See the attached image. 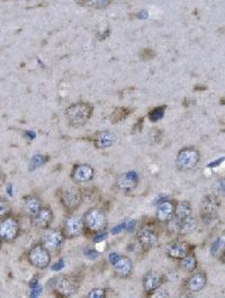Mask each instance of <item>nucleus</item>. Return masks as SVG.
<instances>
[{"label": "nucleus", "instance_id": "nucleus-1", "mask_svg": "<svg viewBox=\"0 0 225 298\" xmlns=\"http://www.w3.org/2000/svg\"><path fill=\"white\" fill-rule=\"evenodd\" d=\"M66 121L72 128H81L86 125L94 114V107L89 103H76L66 108L65 111Z\"/></svg>", "mask_w": 225, "mask_h": 298}, {"label": "nucleus", "instance_id": "nucleus-2", "mask_svg": "<svg viewBox=\"0 0 225 298\" xmlns=\"http://www.w3.org/2000/svg\"><path fill=\"white\" fill-rule=\"evenodd\" d=\"M82 217L84 230H87L90 233H94L95 235L104 232L107 229V225H108V218H107L106 213L101 208H90L84 213Z\"/></svg>", "mask_w": 225, "mask_h": 298}, {"label": "nucleus", "instance_id": "nucleus-3", "mask_svg": "<svg viewBox=\"0 0 225 298\" xmlns=\"http://www.w3.org/2000/svg\"><path fill=\"white\" fill-rule=\"evenodd\" d=\"M199 160H201V153L196 148L188 147L184 148L178 152L176 159L177 169L180 171H189L196 168Z\"/></svg>", "mask_w": 225, "mask_h": 298}, {"label": "nucleus", "instance_id": "nucleus-4", "mask_svg": "<svg viewBox=\"0 0 225 298\" xmlns=\"http://www.w3.org/2000/svg\"><path fill=\"white\" fill-rule=\"evenodd\" d=\"M221 200L216 195L209 193L206 195L201 202V208H199V214L203 222L208 224V223L213 222L219 215V211L221 208Z\"/></svg>", "mask_w": 225, "mask_h": 298}, {"label": "nucleus", "instance_id": "nucleus-5", "mask_svg": "<svg viewBox=\"0 0 225 298\" xmlns=\"http://www.w3.org/2000/svg\"><path fill=\"white\" fill-rule=\"evenodd\" d=\"M51 286H52L54 293L60 297L73 296L79 289V282L69 276H60L58 278H53Z\"/></svg>", "mask_w": 225, "mask_h": 298}, {"label": "nucleus", "instance_id": "nucleus-6", "mask_svg": "<svg viewBox=\"0 0 225 298\" xmlns=\"http://www.w3.org/2000/svg\"><path fill=\"white\" fill-rule=\"evenodd\" d=\"M83 202L82 191L78 187H68L60 192V203L65 211L73 212L81 206Z\"/></svg>", "mask_w": 225, "mask_h": 298}, {"label": "nucleus", "instance_id": "nucleus-7", "mask_svg": "<svg viewBox=\"0 0 225 298\" xmlns=\"http://www.w3.org/2000/svg\"><path fill=\"white\" fill-rule=\"evenodd\" d=\"M20 225L18 219L13 215L6 216L0 222V238L6 243H12L20 236Z\"/></svg>", "mask_w": 225, "mask_h": 298}, {"label": "nucleus", "instance_id": "nucleus-8", "mask_svg": "<svg viewBox=\"0 0 225 298\" xmlns=\"http://www.w3.org/2000/svg\"><path fill=\"white\" fill-rule=\"evenodd\" d=\"M84 223L83 217L80 215H70L64 219L61 232L65 240H72L83 233Z\"/></svg>", "mask_w": 225, "mask_h": 298}, {"label": "nucleus", "instance_id": "nucleus-9", "mask_svg": "<svg viewBox=\"0 0 225 298\" xmlns=\"http://www.w3.org/2000/svg\"><path fill=\"white\" fill-rule=\"evenodd\" d=\"M65 237L61 231L54 229L44 230V233L41 236V244L50 252H59L63 247Z\"/></svg>", "mask_w": 225, "mask_h": 298}, {"label": "nucleus", "instance_id": "nucleus-10", "mask_svg": "<svg viewBox=\"0 0 225 298\" xmlns=\"http://www.w3.org/2000/svg\"><path fill=\"white\" fill-rule=\"evenodd\" d=\"M27 259L33 267L39 268V269H45L51 264V252L46 250L42 244L38 243L28 251Z\"/></svg>", "mask_w": 225, "mask_h": 298}, {"label": "nucleus", "instance_id": "nucleus-11", "mask_svg": "<svg viewBox=\"0 0 225 298\" xmlns=\"http://www.w3.org/2000/svg\"><path fill=\"white\" fill-rule=\"evenodd\" d=\"M138 241L143 250L149 251L159 245V234L151 227H142L138 232Z\"/></svg>", "mask_w": 225, "mask_h": 298}, {"label": "nucleus", "instance_id": "nucleus-12", "mask_svg": "<svg viewBox=\"0 0 225 298\" xmlns=\"http://www.w3.org/2000/svg\"><path fill=\"white\" fill-rule=\"evenodd\" d=\"M140 184V177L135 171H127L122 173L116 179V187L121 192H134Z\"/></svg>", "mask_w": 225, "mask_h": 298}, {"label": "nucleus", "instance_id": "nucleus-13", "mask_svg": "<svg viewBox=\"0 0 225 298\" xmlns=\"http://www.w3.org/2000/svg\"><path fill=\"white\" fill-rule=\"evenodd\" d=\"M71 179L77 185H82L86 182H89L95 177V169L86 163H80L73 167L71 171Z\"/></svg>", "mask_w": 225, "mask_h": 298}, {"label": "nucleus", "instance_id": "nucleus-14", "mask_svg": "<svg viewBox=\"0 0 225 298\" xmlns=\"http://www.w3.org/2000/svg\"><path fill=\"white\" fill-rule=\"evenodd\" d=\"M54 219V214L52 208L49 206L41 207V210L34 216H32V222L36 229L46 230L52 224Z\"/></svg>", "mask_w": 225, "mask_h": 298}, {"label": "nucleus", "instance_id": "nucleus-15", "mask_svg": "<svg viewBox=\"0 0 225 298\" xmlns=\"http://www.w3.org/2000/svg\"><path fill=\"white\" fill-rule=\"evenodd\" d=\"M114 275L117 278L127 279L131 277L133 273V262L132 260L126 255H119L116 262L113 264Z\"/></svg>", "mask_w": 225, "mask_h": 298}, {"label": "nucleus", "instance_id": "nucleus-16", "mask_svg": "<svg viewBox=\"0 0 225 298\" xmlns=\"http://www.w3.org/2000/svg\"><path fill=\"white\" fill-rule=\"evenodd\" d=\"M164 282V277L161 274H158L156 271H149L143 277V288L147 295H152L156 293L157 289H159Z\"/></svg>", "mask_w": 225, "mask_h": 298}, {"label": "nucleus", "instance_id": "nucleus-17", "mask_svg": "<svg viewBox=\"0 0 225 298\" xmlns=\"http://www.w3.org/2000/svg\"><path fill=\"white\" fill-rule=\"evenodd\" d=\"M176 203L173 200H164L157 208V219L160 223H170L175 217Z\"/></svg>", "mask_w": 225, "mask_h": 298}, {"label": "nucleus", "instance_id": "nucleus-18", "mask_svg": "<svg viewBox=\"0 0 225 298\" xmlns=\"http://www.w3.org/2000/svg\"><path fill=\"white\" fill-rule=\"evenodd\" d=\"M207 285V276L203 271H197L188 277L186 281V288L190 293H199Z\"/></svg>", "mask_w": 225, "mask_h": 298}, {"label": "nucleus", "instance_id": "nucleus-19", "mask_svg": "<svg viewBox=\"0 0 225 298\" xmlns=\"http://www.w3.org/2000/svg\"><path fill=\"white\" fill-rule=\"evenodd\" d=\"M191 249H193V247L188 245L186 242H175V243L169 245L167 253L169 258L180 260L185 258L187 255H189L191 252Z\"/></svg>", "mask_w": 225, "mask_h": 298}, {"label": "nucleus", "instance_id": "nucleus-20", "mask_svg": "<svg viewBox=\"0 0 225 298\" xmlns=\"http://www.w3.org/2000/svg\"><path fill=\"white\" fill-rule=\"evenodd\" d=\"M114 143H115V134L109 131L98 132L94 135L95 147L101 150L113 147Z\"/></svg>", "mask_w": 225, "mask_h": 298}, {"label": "nucleus", "instance_id": "nucleus-21", "mask_svg": "<svg viewBox=\"0 0 225 298\" xmlns=\"http://www.w3.org/2000/svg\"><path fill=\"white\" fill-rule=\"evenodd\" d=\"M193 216V210H191L190 203L183 200V202L176 203V210H175V217L176 222H182L185 219L189 218Z\"/></svg>", "mask_w": 225, "mask_h": 298}, {"label": "nucleus", "instance_id": "nucleus-22", "mask_svg": "<svg viewBox=\"0 0 225 298\" xmlns=\"http://www.w3.org/2000/svg\"><path fill=\"white\" fill-rule=\"evenodd\" d=\"M42 207L41 200L36 196H26L24 198V212L28 216H34Z\"/></svg>", "mask_w": 225, "mask_h": 298}, {"label": "nucleus", "instance_id": "nucleus-23", "mask_svg": "<svg viewBox=\"0 0 225 298\" xmlns=\"http://www.w3.org/2000/svg\"><path fill=\"white\" fill-rule=\"evenodd\" d=\"M197 264H198L197 258L191 252L189 253V255H187L185 258L179 260L180 268H183L184 270L188 271V273H194V271L196 270Z\"/></svg>", "mask_w": 225, "mask_h": 298}, {"label": "nucleus", "instance_id": "nucleus-24", "mask_svg": "<svg viewBox=\"0 0 225 298\" xmlns=\"http://www.w3.org/2000/svg\"><path fill=\"white\" fill-rule=\"evenodd\" d=\"M196 227V221L195 218L191 216V217L185 219V221L182 222H177V230L180 234L185 235V234H189L193 232Z\"/></svg>", "mask_w": 225, "mask_h": 298}, {"label": "nucleus", "instance_id": "nucleus-25", "mask_svg": "<svg viewBox=\"0 0 225 298\" xmlns=\"http://www.w3.org/2000/svg\"><path fill=\"white\" fill-rule=\"evenodd\" d=\"M76 2L83 7H90V8L95 9H105L109 6L110 0H76Z\"/></svg>", "mask_w": 225, "mask_h": 298}, {"label": "nucleus", "instance_id": "nucleus-26", "mask_svg": "<svg viewBox=\"0 0 225 298\" xmlns=\"http://www.w3.org/2000/svg\"><path fill=\"white\" fill-rule=\"evenodd\" d=\"M133 113V109L128 107H119L116 108L115 110L113 111L112 114V123H119L121 121H124L125 118H126L128 115H131Z\"/></svg>", "mask_w": 225, "mask_h": 298}, {"label": "nucleus", "instance_id": "nucleus-27", "mask_svg": "<svg viewBox=\"0 0 225 298\" xmlns=\"http://www.w3.org/2000/svg\"><path fill=\"white\" fill-rule=\"evenodd\" d=\"M165 106H160V107H156L153 108L152 110L150 111L149 113V118L151 122L156 123L158 121H160V119H162V117L164 116V113H165Z\"/></svg>", "mask_w": 225, "mask_h": 298}, {"label": "nucleus", "instance_id": "nucleus-28", "mask_svg": "<svg viewBox=\"0 0 225 298\" xmlns=\"http://www.w3.org/2000/svg\"><path fill=\"white\" fill-rule=\"evenodd\" d=\"M12 215V205L6 198H0V218Z\"/></svg>", "mask_w": 225, "mask_h": 298}, {"label": "nucleus", "instance_id": "nucleus-29", "mask_svg": "<svg viewBox=\"0 0 225 298\" xmlns=\"http://www.w3.org/2000/svg\"><path fill=\"white\" fill-rule=\"evenodd\" d=\"M47 158L44 159L43 155H35L34 158L31 160V165H29V170L33 171L35 170L36 168H39L40 166H42L43 163H45Z\"/></svg>", "mask_w": 225, "mask_h": 298}, {"label": "nucleus", "instance_id": "nucleus-30", "mask_svg": "<svg viewBox=\"0 0 225 298\" xmlns=\"http://www.w3.org/2000/svg\"><path fill=\"white\" fill-rule=\"evenodd\" d=\"M154 58H156V52L151 50V48H144V50H142L141 53H140V59H141L142 61H150V60Z\"/></svg>", "mask_w": 225, "mask_h": 298}, {"label": "nucleus", "instance_id": "nucleus-31", "mask_svg": "<svg viewBox=\"0 0 225 298\" xmlns=\"http://www.w3.org/2000/svg\"><path fill=\"white\" fill-rule=\"evenodd\" d=\"M106 294H107V292L105 288H95L93 290H90L89 294H88V297L89 298H105Z\"/></svg>", "mask_w": 225, "mask_h": 298}, {"label": "nucleus", "instance_id": "nucleus-32", "mask_svg": "<svg viewBox=\"0 0 225 298\" xmlns=\"http://www.w3.org/2000/svg\"><path fill=\"white\" fill-rule=\"evenodd\" d=\"M220 241H221V238H219V240H216L215 242H214L213 243V245H212V248H211V251H212V253L213 255H215L216 253V251L219 250V248H220V245H221V243H220Z\"/></svg>", "mask_w": 225, "mask_h": 298}, {"label": "nucleus", "instance_id": "nucleus-33", "mask_svg": "<svg viewBox=\"0 0 225 298\" xmlns=\"http://www.w3.org/2000/svg\"><path fill=\"white\" fill-rule=\"evenodd\" d=\"M63 266H64V263H63V260H60V263H55L54 266L52 267V269L54 270V271H58V270H60V269H62V268H63Z\"/></svg>", "mask_w": 225, "mask_h": 298}, {"label": "nucleus", "instance_id": "nucleus-34", "mask_svg": "<svg viewBox=\"0 0 225 298\" xmlns=\"http://www.w3.org/2000/svg\"><path fill=\"white\" fill-rule=\"evenodd\" d=\"M6 178H7V176H6V173L3 172V171L0 169V186H2L3 184H5V181H6Z\"/></svg>", "mask_w": 225, "mask_h": 298}, {"label": "nucleus", "instance_id": "nucleus-35", "mask_svg": "<svg viewBox=\"0 0 225 298\" xmlns=\"http://www.w3.org/2000/svg\"><path fill=\"white\" fill-rule=\"evenodd\" d=\"M119 255H117V253H113V255H109V262H110V264H114V263L116 262V260H117V258H119Z\"/></svg>", "mask_w": 225, "mask_h": 298}, {"label": "nucleus", "instance_id": "nucleus-36", "mask_svg": "<svg viewBox=\"0 0 225 298\" xmlns=\"http://www.w3.org/2000/svg\"><path fill=\"white\" fill-rule=\"evenodd\" d=\"M156 292H157L156 295H157L158 297H168V295H169V294H168L167 292H161L160 288H159V289H157Z\"/></svg>", "mask_w": 225, "mask_h": 298}, {"label": "nucleus", "instance_id": "nucleus-37", "mask_svg": "<svg viewBox=\"0 0 225 298\" xmlns=\"http://www.w3.org/2000/svg\"><path fill=\"white\" fill-rule=\"evenodd\" d=\"M1 245H2V241H1V238H0V249H1Z\"/></svg>", "mask_w": 225, "mask_h": 298}, {"label": "nucleus", "instance_id": "nucleus-38", "mask_svg": "<svg viewBox=\"0 0 225 298\" xmlns=\"http://www.w3.org/2000/svg\"><path fill=\"white\" fill-rule=\"evenodd\" d=\"M1 1H8V0H1Z\"/></svg>", "mask_w": 225, "mask_h": 298}]
</instances>
